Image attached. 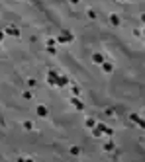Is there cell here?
<instances>
[{
  "mask_svg": "<svg viewBox=\"0 0 145 162\" xmlns=\"http://www.w3.org/2000/svg\"><path fill=\"white\" fill-rule=\"evenodd\" d=\"M137 127H139V129H145V119H139V123H137Z\"/></svg>",
  "mask_w": 145,
  "mask_h": 162,
  "instance_id": "cb8c5ba5",
  "label": "cell"
},
{
  "mask_svg": "<svg viewBox=\"0 0 145 162\" xmlns=\"http://www.w3.org/2000/svg\"><path fill=\"white\" fill-rule=\"evenodd\" d=\"M69 2H71V4H79L80 0H69Z\"/></svg>",
  "mask_w": 145,
  "mask_h": 162,
  "instance_id": "484cf974",
  "label": "cell"
},
{
  "mask_svg": "<svg viewBox=\"0 0 145 162\" xmlns=\"http://www.w3.org/2000/svg\"><path fill=\"white\" fill-rule=\"evenodd\" d=\"M73 80H69L65 74H59V80H57V88H65V86H71Z\"/></svg>",
  "mask_w": 145,
  "mask_h": 162,
  "instance_id": "5b68a950",
  "label": "cell"
},
{
  "mask_svg": "<svg viewBox=\"0 0 145 162\" xmlns=\"http://www.w3.org/2000/svg\"><path fill=\"white\" fill-rule=\"evenodd\" d=\"M130 119H131V121H133V123H135V125H137V123H139V119H141V117H139V113H130Z\"/></svg>",
  "mask_w": 145,
  "mask_h": 162,
  "instance_id": "d6986e66",
  "label": "cell"
},
{
  "mask_svg": "<svg viewBox=\"0 0 145 162\" xmlns=\"http://www.w3.org/2000/svg\"><path fill=\"white\" fill-rule=\"evenodd\" d=\"M92 61L96 63V65H102V63H104V55H102V53H94V55H92Z\"/></svg>",
  "mask_w": 145,
  "mask_h": 162,
  "instance_id": "8fae6325",
  "label": "cell"
},
{
  "mask_svg": "<svg viewBox=\"0 0 145 162\" xmlns=\"http://www.w3.org/2000/svg\"><path fill=\"white\" fill-rule=\"evenodd\" d=\"M4 33H6V35H10V37H20V35H22V33H20V29L16 28V26H12V23H8V26H6Z\"/></svg>",
  "mask_w": 145,
  "mask_h": 162,
  "instance_id": "277c9868",
  "label": "cell"
},
{
  "mask_svg": "<svg viewBox=\"0 0 145 162\" xmlns=\"http://www.w3.org/2000/svg\"><path fill=\"white\" fill-rule=\"evenodd\" d=\"M71 96H80V88L73 82H71Z\"/></svg>",
  "mask_w": 145,
  "mask_h": 162,
  "instance_id": "5bb4252c",
  "label": "cell"
},
{
  "mask_svg": "<svg viewBox=\"0 0 145 162\" xmlns=\"http://www.w3.org/2000/svg\"><path fill=\"white\" fill-rule=\"evenodd\" d=\"M96 127H98L104 135H108V137H112V135H114V129H112V127H108V125H104V123H96Z\"/></svg>",
  "mask_w": 145,
  "mask_h": 162,
  "instance_id": "52a82bcc",
  "label": "cell"
},
{
  "mask_svg": "<svg viewBox=\"0 0 145 162\" xmlns=\"http://www.w3.org/2000/svg\"><path fill=\"white\" fill-rule=\"evenodd\" d=\"M114 113H116V111H114V109H112V107H108V109H106V111H104V115H108V117H110V115H114Z\"/></svg>",
  "mask_w": 145,
  "mask_h": 162,
  "instance_id": "7402d4cb",
  "label": "cell"
},
{
  "mask_svg": "<svg viewBox=\"0 0 145 162\" xmlns=\"http://www.w3.org/2000/svg\"><path fill=\"white\" fill-rule=\"evenodd\" d=\"M86 18H88V20H96V18H98L96 10H94V8H88V10H86Z\"/></svg>",
  "mask_w": 145,
  "mask_h": 162,
  "instance_id": "4fadbf2b",
  "label": "cell"
},
{
  "mask_svg": "<svg viewBox=\"0 0 145 162\" xmlns=\"http://www.w3.org/2000/svg\"><path fill=\"white\" fill-rule=\"evenodd\" d=\"M45 49H47V53H49L51 57H55V55H57V45H47Z\"/></svg>",
  "mask_w": 145,
  "mask_h": 162,
  "instance_id": "9a60e30c",
  "label": "cell"
},
{
  "mask_svg": "<svg viewBox=\"0 0 145 162\" xmlns=\"http://www.w3.org/2000/svg\"><path fill=\"white\" fill-rule=\"evenodd\" d=\"M69 153L73 154V156H79V154H80V147H71V148H69Z\"/></svg>",
  "mask_w": 145,
  "mask_h": 162,
  "instance_id": "ac0fdd59",
  "label": "cell"
},
{
  "mask_svg": "<svg viewBox=\"0 0 145 162\" xmlns=\"http://www.w3.org/2000/svg\"><path fill=\"white\" fill-rule=\"evenodd\" d=\"M35 113H38L39 117H47V115H49V109H47V106H43V104H39V106L35 107Z\"/></svg>",
  "mask_w": 145,
  "mask_h": 162,
  "instance_id": "8992f818",
  "label": "cell"
},
{
  "mask_svg": "<svg viewBox=\"0 0 145 162\" xmlns=\"http://www.w3.org/2000/svg\"><path fill=\"white\" fill-rule=\"evenodd\" d=\"M90 133H92V137H96V139H98V137H102V131L98 129V127H92V129H90Z\"/></svg>",
  "mask_w": 145,
  "mask_h": 162,
  "instance_id": "2e32d148",
  "label": "cell"
},
{
  "mask_svg": "<svg viewBox=\"0 0 145 162\" xmlns=\"http://www.w3.org/2000/svg\"><path fill=\"white\" fill-rule=\"evenodd\" d=\"M108 20H110V23H112L114 28H120V23H122V20H120V16H118V14H110V16H108Z\"/></svg>",
  "mask_w": 145,
  "mask_h": 162,
  "instance_id": "9c48e42d",
  "label": "cell"
},
{
  "mask_svg": "<svg viewBox=\"0 0 145 162\" xmlns=\"http://www.w3.org/2000/svg\"><path fill=\"white\" fill-rule=\"evenodd\" d=\"M24 98H26V100H32V98H33V94L29 92V90H26V92H24Z\"/></svg>",
  "mask_w": 145,
  "mask_h": 162,
  "instance_id": "44dd1931",
  "label": "cell"
},
{
  "mask_svg": "<svg viewBox=\"0 0 145 162\" xmlns=\"http://www.w3.org/2000/svg\"><path fill=\"white\" fill-rule=\"evenodd\" d=\"M100 66H102V72H106V74H112L114 72V65L110 63V61H104Z\"/></svg>",
  "mask_w": 145,
  "mask_h": 162,
  "instance_id": "ba28073f",
  "label": "cell"
},
{
  "mask_svg": "<svg viewBox=\"0 0 145 162\" xmlns=\"http://www.w3.org/2000/svg\"><path fill=\"white\" fill-rule=\"evenodd\" d=\"M35 84H38V82H35V78H28V86H35Z\"/></svg>",
  "mask_w": 145,
  "mask_h": 162,
  "instance_id": "603a6c76",
  "label": "cell"
},
{
  "mask_svg": "<svg viewBox=\"0 0 145 162\" xmlns=\"http://www.w3.org/2000/svg\"><path fill=\"white\" fill-rule=\"evenodd\" d=\"M69 104L75 107L77 111H84V109H86V106L82 104V100H80L79 96H71V98H69Z\"/></svg>",
  "mask_w": 145,
  "mask_h": 162,
  "instance_id": "7a4b0ae2",
  "label": "cell"
},
{
  "mask_svg": "<svg viewBox=\"0 0 145 162\" xmlns=\"http://www.w3.org/2000/svg\"><path fill=\"white\" fill-rule=\"evenodd\" d=\"M47 45H57V39H55V37H47Z\"/></svg>",
  "mask_w": 145,
  "mask_h": 162,
  "instance_id": "ffe728a7",
  "label": "cell"
},
{
  "mask_svg": "<svg viewBox=\"0 0 145 162\" xmlns=\"http://www.w3.org/2000/svg\"><path fill=\"white\" fill-rule=\"evenodd\" d=\"M73 41H75V35L71 31H67V29L57 35V43H73Z\"/></svg>",
  "mask_w": 145,
  "mask_h": 162,
  "instance_id": "6da1fadb",
  "label": "cell"
},
{
  "mask_svg": "<svg viewBox=\"0 0 145 162\" xmlns=\"http://www.w3.org/2000/svg\"><path fill=\"white\" fill-rule=\"evenodd\" d=\"M57 80H59L57 70L55 69H49V72H47V84H49V86H53V88H57Z\"/></svg>",
  "mask_w": 145,
  "mask_h": 162,
  "instance_id": "3957f363",
  "label": "cell"
},
{
  "mask_svg": "<svg viewBox=\"0 0 145 162\" xmlns=\"http://www.w3.org/2000/svg\"><path fill=\"white\" fill-rule=\"evenodd\" d=\"M116 143H114V141H106V143H104V153H114V150H116Z\"/></svg>",
  "mask_w": 145,
  "mask_h": 162,
  "instance_id": "30bf717a",
  "label": "cell"
},
{
  "mask_svg": "<svg viewBox=\"0 0 145 162\" xmlns=\"http://www.w3.org/2000/svg\"><path fill=\"white\" fill-rule=\"evenodd\" d=\"M139 20H141V22L145 23V14H141V16H139Z\"/></svg>",
  "mask_w": 145,
  "mask_h": 162,
  "instance_id": "4316f807",
  "label": "cell"
},
{
  "mask_svg": "<svg viewBox=\"0 0 145 162\" xmlns=\"http://www.w3.org/2000/svg\"><path fill=\"white\" fill-rule=\"evenodd\" d=\"M84 125L88 127V129H92V127H96V119H94V117H86V119H84Z\"/></svg>",
  "mask_w": 145,
  "mask_h": 162,
  "instance_id": "7c38bea8",
  "label": "cell"
},
{
  "mask_svg": "<svg viewBox=\"0 0 145 162\" xmlns=\"http://www.w3.org/2000/svg\"><path fill=\"white\" fill-rule=\"evenodd\" d=\"M120 2H127V0H120Z\"/></svg>",
  "mask_w": 145,
  "mask_h": 162,
  "instance_id": "83f0119b",
  "label": "cell"
},
{
  "mask_svg": "<svg viewBox=\"0 0 145 162\" xmlns=\"http://www.w3.org/2000/svg\"><path fill=\"white\" fill-rule=\"evenodd\" d=\"M4 37H6V33H4V31H0V41H2Z\"/></svg>",
  "mask_w": 145,
  "mask_h": 162,
  "instance_id": "d4e9b609",
  "label": "cell"
},
{
  "mask_svg": "<svg viewBox=\"0 0 145 162\" xmlns=\"http://www.w3.org/2000/svg\"><path fill=\"white\" fill-rule=\"evenodd\" d=\"M22 127H24L26 131H33V123H32V121H24Z\"/></svg>",
  "mask_w": 145,
  "mask_h": 162,
  "instance_id": "e0dca14e",
  "label": "cell"
}]
</instances>
